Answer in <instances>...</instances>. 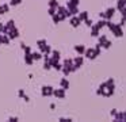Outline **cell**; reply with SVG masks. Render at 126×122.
<instances>
[{
  "instance_id": "obj_1",
  "label": "cell",
  "mask_w": 126,
  "mask_h": 122,
  "mask_svg": "<svg viewBox=\"0 0 126 122\" xmlns=\"http://www.w3.org/2000/svg\"><path fill=\"white\" fill-rule=\"evenodd\" d=\"M106 27L111 31V34L114 35L115 38H122L123 37V29L119 26L118 23H114V22H111V19H109V20H106Z\"/></svg>"
},
{
  "instance_id": "obj_2",
  "label": "cell",
  "mask_w": 126,
  "mask_h": 122,
  "mask_svg": "<svg viewBox=\"0 0 126 122\" xmlns=\"http://www.w3.org/2000/svg\"><path fill=\"white\" fill-rule=\"evenodd\" d=\"M65 8L68 10V18L72 16V15H77V14H79V5H73V4H71L69 1H66Z\"/></svg>"
},
{
  "instance_id": "obj_3",
  "label": "cell",
  "mask_w": 126,
  "mask_h": 122,
  "mask_svg": "<svg viewBox=\"0 0 126 122\" xmlns=\"http://www.w3.org/2000/svg\"><path fill=\"white\" fill-rule=\"evenodd\" d=\"M6 35L10 38V39H16L18 37H19V30H18V27L15 26V27H12V29H10V30H7V33H6Z\"/></svg>"
},
{
  "instance_id": "obj_4",
  "label": "cell",
  "mask_w": 126,
  "mask_h": 122,
  "mask_svg": "<svg viewBox=\"0 0 126 122\" xmlns=\"http://www.w3.org/2000/svg\"><path fill=\"white\" fill-rule=\"evenodd\" d=\"M53 89H54V87H52V86H44V87L41 88L42 96H45V98L53 96Z\"/></svg>"
},
{
  "instance_id": "obj_5",
  "label": "cell",
  "mask_w": 126,
  "mask_h": 122,
  "mask_svg": "<svg viewBox=\"0 0 126 122\" xmlns=\"http://www.w3.org/2000/svg\"><path fill=\"white\" fill-rule=\"evenodd\" d=\"M112 119L115 122H125L126 121V114L125 111H117V113L112 115Z\"/></svg>"
},
{
  "instance_id": "obj_6",
  "label": "cell",
  "mask_w": 126,
  "mask_h": 122,
  "mask_svg": "<svg viewBox=\"0 0 126 122\" xmlns=\"http://www.w3.org/2000/svg\"><path fill=\"white\" fill-rule=\"evenodd\" d=\"M53 95H54L57 99H65V89L64 88H54L53 89Z\"/></svg>"
},
{
  "instance_id": "obj_7",
  "label": "cell",
  "mask_w": 126,
  "mask_h": 122,
  "mask_svg": "<svg viewBox=\"0 0 126 122\" xmlns=\"http://www.w3.org/2000/svg\"><path fill=\"white\" fill-rule=\"evenodd\" d=\"M69 24L76 29V27H79L81 24V20L77 18V15H72V16H69Z\"/></svg>"
},
{
  "instance_id": "obj_8",
  "label": "cell",
  "mask_w": 126,
  "mask_h": 122,
  "mask_svg": "<svg viewBox=\"0 0 126 122\" xmlns=\"http://www.w3.org/2000/svg\"><path fill=\"white\" fill-rule=\"evenodd\" d=\"M115 11H117V8L115 7H109L106 11H103V14H104V19H111L112 16H114V14H115Z\"/></svg>"
},
{
  "instance_id": "obj_9",
  "label": "cell",
  "mask_w": 126,
  "mask_h": 122,
  "mask_svg": "<svg viewBox=\"0 0 126 122\" xmlns=\"http://www.w3.org/2000/svg\"><path fill=\"white\" fill-rule=\"evenodd\" d=\"M125 4H126V0H117V10H119L121 15H125L126 12V8H125Z\"/></svg>"
},
{
  "instance_id": "obj_10",
  "label": "cell",
  "mask_w": 126,
  "mask_h": 122,
  "mask_svg": "<svg viewBox=\"0 0 126 122\" xmlns=\"http://www.w3.org/2000/svg\"><path fill=\"white\" fill-rule=\"evenodd\" d=\"M72 61H73V65H75V67H76L77 69H79V68H80V67H83V64H84V57L79 54V56H76L73 60H72Z\"/></svg>"
},
{
  "instance_id": "obj_11",
  "label": "cell",
  "mask_w": 126,
  "mask_h": 122,
  "mask_svg": "<svg viewBox=\"0 0 126 122\" xmlns=\"http://www.w3.org/2000/svg\"><path fill=\"white\" fill-rule=\"evenodd\" d=\"M73 49H75V52H76L77 54L83 56V54H84V50H85V46L80 43V45H75V46H73Z\"/></svg>"
},
{
  "instance_id": "obj_12",
  "label": "cell",
  "mask_w": 126,
  "mask_h": 122,
  "mask_svg": "<svg viewBox=\"0 0 126 122\" xmlns=\"http://www.w3.org/2000/svg\"><path fill=\"white\" fill-rule=\"evenodd\" d=\"M69 86H71V84H69V80H68L66 77H63V79L60 80V87H61V88H64L65 91L69 88Z\"/></svg>"
},
{
  "instance_id": "obj_13",
  "label": "cell",
  "mask_w": 126,
  "mask_h": 122,
  "mask_svg": "<svg viewBox=\"0 0 126 122\" xmlns=\"http://www.w3.org/2000/svg\"><path fill=\"white\" fill-rule=\"evenodd\" d=\"M99 31H100V29H98V26H96L95 23L91 26V37H94V38H96L99 35Z\"/></svg>"
},
{
  "instance_id": "obj_14",
  "label": "cell",
  "mask_w": 126,
  "mask_h": 122,
  "mask_svg": "<svg viewBox=\"0 0 126 122\" xmlns=\"http://www.w3.org/2000/svg\"><path fill=\"white\" fill-rule=\"evenodd\" d=\"M0 42H1V45H10L11 39H10L6 34H0Z\"/></svg>"
},
{
  "instance_id": "obj_15",
  "label": "cell",
  "mask_w": 126,
  "mask_h": 122,
  "mask_svg": "<svg viewBox=\"0 0 126 122\" xmlns=\"http://www.w3.org/2000/svg\"><path fill=\"white\" fill-rule=\"evenodd\" d=\"M23 60H25V64L26 65H33V62H34V60H33V57H31V53L30 54H25V57H23Z\"/></svg>"
},
{
  "instance_id": "obj_16",
  "label": "cell",
  "mask_w": 126,
  "mask_h": 122,
  "mask_svg": "<svg viewBox=\"0 0 126 122\" xmlns=\"http://www.w3.org/2000/svg\"><path fill=\"white\" fill-rule=\"evenodd\" d=\"M49 56L53 57V58H57V60L61 58V53H60V50H57V49H52V52H50Z\"/></svg>"
},
{
  "instance_id": "obj_17",
  "label": "cell",
  "mask_w": 126,
  "mask_h": 122,
  "mask_svg": "<svg viewBox=\"0 0 126 122\" xmlns=\"http://www.w3.org/2000/svg\"><path fill=\"white\" fill-rule=\"evenodd\" d=\"M31 57H33L34 61H39V60H42V53L41 52H31Z\"/></svg>"
},
{
  "instance_id": "obj_18",
  "label": "cell",
  "mask_w": 126,
  "mask_h": 122,
  "mask_svg": "<svg viewBox=\"0 0 126 122\" xmlns=\"http://www.w3.org/2000/svg\"><path fill=\"white\" fill-rule=\"evenodd\" d=\"M10 12V4H0V15Z\"/></svg>"
},
{
  "instance_id": "obj_19",
  "label": "cell",
  "mask_w": 126,
  "mask_h": 122,
  "mask_svg": "<svg viewBox=\"0 0 126 122\" xmlns=\"http://www.w3.org/2000/svg\"><path fill=\"white\" fill-rule=\"evenodd\" d=\"M39 52H41L42 54H50V52H52V46L46 43V45H45L42 49H39Z\"/></svg>"
},
{
  "instance_id": "obj_20",
  "label": "cell",
  "mask_w": 126,
  "mask_h": 122,
  "mask_svg": "<svg viewBox=\"0 0 126 122\" xmlns=\"http://www.w3.org/2000/svg\"><path fill=\"white\" fill-rule=\"evenodd\" d=\"M77 18L80 19V20H85V19L88 18V12L87 11H79V14H77Z\"/></svg>"
},
{
  "instance_id": "obj_21",
  "label": "cell",
  "mask_w": 126,
  "mask_h": 122,
  "mask_svg": "<svg viewBox=\"0 0 126 122\" xmlns=\"http://www.w3.org/2000/svg\"><path fill=\"white\" fill-rule=\"evenodd\" d=\"M35 43H37V46H38V49H42V48H44V46L47 43V41L45 39V38H41V39H38Z\"/></svg>"
},
{
  "instance_id": "obj_22",
  "label": "cell",
  "mask_w": 126,
  "mask_h": 122,
  "mask_svg": "<svg viewBox=\"0 0 126 122\" xmlns=\"http://www.w3.org/2000/svg\"><path fill=\"white\" fill-rule=\"evenodd\" d=\"M52 20H53V23H54V24H58L60 22H63V20H61V16L58 15V14H54V15H52Z\"/></svg>"
},
{
  "instance_id": "obj_23",
  "label": "cell",
  "mask_w": 126,
  "mask_h": 122,
  "mask_svg": "<svg viewBox=\"0 0 126 122\" xmlns=\"http://www.w3.org/2000/svg\"><path fill=\"white\" fill-rule=\"evenodd\" d=\"M4 27H6V30H10V29H12V27H15V20L10 19V20L7 22L6 24H4ZM6 33H7V31H6Z\"/></svg>"
},
{
  "instance_id": "obj_24",
  "label": "cell",
  "mask_w": 126,
  "mask_h": 122,
  "mask_svg": "<svg viewBox=\"0 0 126 122\" xmlns=\"http://www.w3.org/2000/svg\"><path fill=\"white\" fill-rule=\"evenodd\" d=\"M106 20L107 19H102L100 18V20H98V23H95V24L98 26V29H103V27H106Z\"/></svg>"
},
{
  "instance_id": "obj_25",
  "label": "cell",
  "mask_w": 126,
  "mask_h": 122,
  "mask_svg": "<svg viewBox=\"0 0 126 122\" xmlns=\"http://www.w3.org/2000/svg\"><path fill=\"white\" fill-rule=\"evenodd\" d=\"M111 45H112L111 41H110V39H106L103 43H102V48H103V49H110V48H111Z\"/></svg>"
},
{
  "instance_id": "obj_26",
  "label": "cell",
  "mask_w": 126,
  "mask_h": 122,
  "mask_svg": "<svg viewBox=\"0 0 126 122\" xmlns=\"http://www.w3.org/2000/svg\"><path fill=\"white\" fill-rule=\"evenodd\" d=\"M47 5H49V7H53V8H57L60 4H58L57 0H49V1H47Z\"/></svg>"
},
{
  "instance_id": "obj_27",
  "label": "cell",
  "mask_w": 126,
  "mask_h": 122,
  "mask_svg": "<svg viewBox=\"0 0 126 122\" xmlns=\"http://www.w3.org/2000/svg\"><path fill=\"white\" fill-rule=\"evenodd\" d=\"M20 3H22V0H10L8 4L11 5V7H15V5H19Z\"/></svg>"
},
{
  "instance_id": "obj_28",
  "label": "cell",
  "mask_w": 126,
  "mask_h": 122,
  "mask_svg": "<svg viewBox=\"0 0 126 122\" xmlns=\"http://www.w3.org/2000/svg\"><path fill=\"white\" fill-rule=\"evenodd\" d=\"M60 72H63L64 75H65V77H66L68 75H71V70H69V68H66V67H63V68H61Z\"/></svg>"
},
{
  "instance_id": "obj_29",
  "label": "cell",
  "mask_w": 126,
  "mask_h": 122,
  "mask_svg": "<svg viewBox=\"0 0 126 122\" xmlns=\"http://www.w3.org/2000/svg\"><path fill=\"white\" fill-rule=\"evenodd\" d=\"M81 23H84V24H85V26H87V27H91V26H92V24H94V22L91 20L90 18H87V19H85V20H83Z\"/></svg>"
},
{
  "instance_id": "obj_30",
  "label": "cell",
  "mask_w": 126,
  "mask_h": 122,
  "mask_svg": "<svg viewBox=\"0 0 126 122\" xmlns=\"http://www.w3.org/2000/svg\"><path fill=\"white\" fill-rule=\"evenodd\" d=\"M58 122H73L72 118H65V117H60L58 118Z\"/></svg>"
},
{
  "instance_id": "obj_31",
  "label": "cell",
  "mask_w": 126,
  "mask_h": 122,
  "mask_svg": "<svg viewBox=\"0 0 126 122\" xmlns=\"http://www.w3.org/2000/svg\"><path fill=\"white\" fill-rule=\"evenodd\" d=\"M23 52H25V54H30L31 52H33V50H31V46H27V45H26L25 48H23Z\"/></svg>"
},
{
  "instance_id": "obj_32",
  "label": "cell",
  "mask_w": 126,
  "mask_h": 122,
  "mask_svg": "<svg viewBox=\"0 0 126 122\" xmlns=\"http://www.w3.org/2000/svg\"><path fill=\"white\" fill-rule=\"evenodd\" d=\"M47 14H49L50 16H52V15H54V14H56V8H53V7H49V10H47Z\"/></svg>"
},
{
  "instance_id": "obj_33",
  "label": "cell",
  "mask_w": 126,
  "mask_h": 122,
  "mask_svg": "<svg viewBox=\"0 0 126 122\" xmlns=\"http://www.w3.org/2000/svg\"><path fill=\"white\" fill-rule=\"evenodd\" d=\"M8 122H19V118H18V117H10Z\"/></svg>"
},
{
  "instance_id": "obj_34",
  "label": "cell",
  "mask_w": 126,
  "mask_h": 122,
  "mask_svg": "<svg viewBox=\"0 0 126 122\" xmlns=\"http://www.w3.org/2000/svg\"><path fill=\"white\" fill-rule=\"evenodd\" d=\"M25 95H26V92L23 91V89H19V91H18V96H19V98H22V99H23Z\"/></svg>"
},
{
  "instance_id": "obj_35",
  "label": "cell",
  "mask_w": 126,
  "mask_h": 122,
  "mask_svg": "<svg viewBox=\"0 0 126 122\" xmlns=\"http://www.w3.org/2000/svg\"><path fill=\"white\" fill-rule=\"evenodd\" d=\"M53 68H54L56 70H61V68H63V64H60V62H57V64H56Z\"/></svg>"
},
{
  "instance_id": "obj_36",
  "label": "cell",
  "mask_w": 126,
  "mask_h": 122,
  "mask_svg": "<svg viewBox=\"0 0 126 122\" xmlns=\"http://www.w3.org/2000/svg\"><path fill=\"white\" fill-rule=\"evenodd\" d=\"M71 4H73V5H79V3H80V0H68Z\"/></svg>"
},
{
  "instance_id": "obj_37",
  "label": "cell",
  "mask_w": 126,
  "mask_h": 122,
  "mask_svg": "<svg viewBox=\"0 0 126 122\" xmlns=\"http://www.w3.org/2000/svg\"><path fill=\"white\" fill-rule=\"evenodd\" d=\"M23 100H25L26 103L30 102V96H29V95H25V96H23Z\"/></svg>"
},
{
  "instance_id": "obj_38",
  "label": "cell",
  "mask_w": 126,
  "mask_h": 122,
  "mask_svg": "<svg viewBox=\"0 0 126 122\" xmlns=\"http://www.w3.org/2000/svg\"><path fill=\"white\" fill-rule=\"evenodd\" d=\"M117 111H118V110H117V108H112V110H111V111H110V114H111V117H112V115H114V114H115V113H117Z\"/></svg>"
},
{
  "instance_id": "obj_39",
  "label": "cell",
  "mask_w": 126,
  "mask_h": 122,
  "mask_svg": "<svg viewBox=\"0 0 126 122\" xmlns=\"http://www.w3.org/2000/svg\"><path fill=\"white\" fill-rule=\"evenodd\" d=\"M49 107L52 108V110H54V108H56V105H54V103H50V106H49Z\"/></svg>"
},
{
  "instance_id": "obj_40",
  "label": "cell",
  "mask_w": 126,
  "mask_h": 122,
  "mask_svg": "<svg viewBox=\"0 0 126 122\" xmlns=\"http://www.w3.org/2000/svg\"><path fill=\"white\" fill-rule=\"evenodd\" d=\"M25 46H26V43H25V42L20 43V49H22V50H23V48H25Z\"/></svg>"
},
{
  "instance_id": "obj_41",
  "label": "cell",
  "mask_w": 126,
  "mask_h": 122,
  "mask_svg": "<svg viewBox=\"0 0 126 122\" xmlns=\"http://www.w3.org/2000/svg\"><path fill=\"white\" fill-rule=\"evenodd\" d=\"M99 16H100L102 19H104V14H103V12H100V14H99Z\"/></svg>"
},
{
  "instance_id": "obj_42",
  "label": "cell",
  "mask_w": 126,
  "mask_h": 122,
  "mask_svg": "<svg viewBox=\"0 0 126 122\" xmlns=\"http://www.w3.org/2000/svg\"><path fill=\"white\" fill-rule=\"evenodd\" d=\"M0 45H1V42H0Z\"/></svg>"
}]
</instances>
